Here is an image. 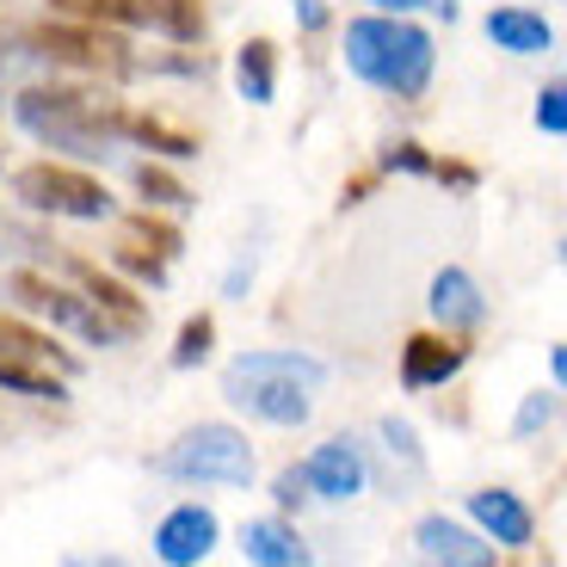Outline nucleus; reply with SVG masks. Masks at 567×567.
<instances>
[{
	"mask_svg": "<svg viewBox=\"0 0 567 567\" xmlns=\"http://www.w3.org/2000/svg\"><path fill=\"white\" fill-rule=\"evenodd\" d=\"M13 117L50 155L93 167V161H117L130 112L112 93H93V86H25V93H13Z\"/></svg>",
	"mask_w": 567,
	"mask_h": 567,
	"instance_id": "nucleus-1",
	"label": "nucleus"
},
{
	"mask_svg": "<svg viewBox=\"0 0 567 567\" xmlns=\"http://www.w3.org/2000/svg\"><path fill=\"white\" fill-rule=\"evenodd\" d=\"M432 62H439L432 31L401 13H370L346 25V69L358 81L395 93V100H420L425 81H432Z\"/></svg>",
	"mask_w": 567,
	"mask_h": 567,
	"instance_id": "nucleus-2",
	"label": "nucleus"
},
{
	"mask_svg": "<svg viewBox=\"0 0 567 567\" xmlns=\"http://www.w3.org/2000/svg\"><path fill=\"white\" fill-rule=\"evenodd\" d=\"M321 377L327 370L309 352H241L223 370V395H228V408L254 413L266 425H302Z\"/></svg>",
	"mask_w": 567,
	"mask_h": 567,
	"instance_id": "nucleus-3",
	"label": "nucleus"
},
{
	"mask_svg": "<svg viewBox=\"0 0 567 567\" xmlns=\"http://www.w3.org/2000/svg\"><path fill=\"white\" fill-rule=\"evenodd\" d=\"M7 297H13L25 315H43L50 327H69L74 340H86V346H124L130 340V327L117 321V315H105L86 290L56 284L50 271H38V266H19L13 278H7Z\"/></svg>",
	"mask_w": 567,
	"mask_h": 567,
	"instance_id": "nucleus-4",
	"label": "nucleus"
},
{
	"mask_svg": "<svg viewBox=\"0 0 567 567\" xmlns=\"http://www.w3.org/2000/svg\"><path fill=\"white\" fill-rule=\"evenodd\" d=\"M155 468L173 475V482H198V487L204 482L247 487L254 482V444H247V432H235V425L204 420V425H192V432H179V439L155 456Z\"/></svg>",
	"mask_w": 567,
	"mask_h": 567,
	"instance_id": "nucleus-5",
	"label": "nucleus"
},
{
	"mask_svg": "<svg viewBox=\"0 0 567 567\" xmlns=\"http://www.w3.org/2000/svg\"><path fill=\"white\" fill-rule=\"evenodd\" d=\"M81 358L50 346V333L25 321H0V389L25 401H69V383Z\"/></svg>",
	"mask_w": 567,
	"mask_h": 567,
	"instance_id": "nucleus-6",
	"label": "nucleus"
},
{
	"mask_svg": "<svg viewBox=\"0 0 567 567\" xmlns=\"http://www.w3.org/2000/svg\"><path fill=\"white\" fill-rule=\"evenodd\" d=\"M13 198L38 216H62V223H105L117 210L105 179H93L74 161H31L13 173Z\"/></svg>",
	"mask_w": 567,
	"mask_h": 567,
	"instance_id": "nucleus-7",
	"label": "nucleus"
},
{
	"mask_svg": "<svg viewBox=\"0 0 567 567\" xmlns=\"http://www.w3.org/2000/svg\"><path fill=\"white\" fill-rule=\"evenodd\" d=\"M31 56L56 62V69H74V74H130L136 69L130 43L112 25H74V19H56V25L31 31Z\"/></svg>",
	"mask_w": 567,
	"mask_h": 567,
	"instance_id": "nucleus-8",
	"label": "nucleus"
},
{
	"mask_svg": "<svg viewBox=\"0 0 567 567\" xmlns=\"http://www.w3.org/2000/svg\"><path fill=\"white\" fill-rule=\"evenodd\" d=\"M216 537H223L216 512L198 506V499H185V506H173L167 518L155 525V555H161L167 567H198L204 555L216 549Z\"/></svg>",
	"mask_w": 567,
	"mask_h": 567,
	"instance_id": "nucleus-9",
	"label": "nucleus"
},
{
	"mask_svg": "<svg viewBox=\"0 0 567 567\" xmlns=\"http://www.w3.org/2000/svg\"><path fill=\"white\" fill-rule=\"evenodd\" d=\"M302 475H309V494L315 499H352V494H364V451H358L352 439H327L321 451L302 463Z\"/></svg>",
	"mask_w": 567,
	"mask_h": 567,
	"instance_id": "nucleus-10",
	"label": "nucleus"
},
{
	"mask_svg": "<svg viewBox=\"0 0 567 567\" xmlns=\"http://www.w3.org/2000/svg\"><path fill=\"white\" fill-rule=\"evenodd\" d=\"M413 543H420V555L432 567H494V543L475 537V530H463L456 518H420V530H413Z\"/></svg>",
	"mask_w": 567,
	"mask_h": 567,
	"instance_id": "nucleus-11",
	"label": "nucleus"
},
{
	"mask_svg": "<svg viewBox=\"0 0 567 567\" xmlns=\"http://www.w3.org/2000/svg\"><path fill=\"white\" fill-rule=\"evenodd\" d=\"M432 321L444 327V333H468V327L487 321V302H482V284L468 278L463 266H444L439 278H432Z\"/></svg>",
	"mask_w": 567,
	"mask_h": 567,
	"instance_id": "nucleus-12",
	"label": "nucleus"
},
{
	"mask_svg": "<svg viewBox=\"0 0 567 567\" xmlns=\"http://www.w3.org/2000/svg\"><path fill=\"white\" fill-rule=\"evenodd\" d=\"M468 512H475V525H482L499 549H525L530 530H537L530 506L512 494V487H482V494H468Z\"/></svg>",
	"mask_w": 567,
	"mask_h": 567,
	"instance_id": "nucleus-13",
	"label": "nucleus"
},
{
	"mask_svg": "<svg viewBox=\"0 0 567 567\" xmlns=\"http://www.w3.org/2000/svg\"><path fill=\"white\" fill-rule=\"evenodd\" d=\"M463 346L456 340H439V333H413L408 346H401V383L408 389H439L451 383L456 370H463Z\"/></svg>",
	"mask_w": 567,
	"mask_h": 567,
	"instance_id": "nucleus-14",
	"label": "nucleus"
},
{
	"mask_svg": "<svg viewBox=\"0 0 567 567\" xmlns=\"http://www.w3.org/2000/svg\"><path fill=\"white\" fill-rule=\"evenodd\" d=\"M241 555L254 567H309V549H302L297 525H284V518H247Z\"/></svg>",
	"mask_w": 567,
	"mask_h": 567,
	"instance_id": "nucleus-15",
	"label": "nucleus"
},
{
	"mask_svg": "<svg viewBox=\"0 0 567 567\" xmlns=\"http://www.w3.org/2000/svg\"><path fill=\"white\" fill-rule=\"evenodd\" d=\"M549 38H555L549 19L530 13V7H494V13H487V43L506 50V56H543Z\"/></svg>",
	"mask_w": 567,
	"mask_h": 567,
	"instance_id": "nucleus-16",
	"label": "nucleus"
},
{
	"mask_svg": "<svg viewBox=\"0 0 567 567\" xmlns=\"http://www.w3.org/2000/svg\"><path fill=\"white\" fill-rule=\"evenodd\" d=\"M69 278H74V290H86V297L100 302L105 315H117V321H124L130 333H136L142 321H148V302H142L136 290H130V284H117L112 271H100V266H86V259H69Z\"/></svg>",
	"mask_w": 567,
	"mask_h": 567,
	"instance_id": "nucleus-17",
	"label": "nucleus"
},
{
	"mask_svg": "<svg viewBox=\"0 0 567 567\" xmlns=\"http://www.w3.org/2000/svg\"><path fill=\"white\" fill-rule=\"evenodd\" d=\"M235 86H241L247 105H271L278 100V50L266 38L241 43V56H235Z\"/></svg>",
	"mask_w": 567,
	"mask_h": 567,
	"instance_id": "nucleus-18",
	"label": "nucleus"
},
{
	"mask_svg": "<svg viewBox=\"0 0 567 567\" xmlns=\"http://www.w3.org/2000/svg\"><path fill=\"white\" fill-rule=\"evenodd\" d=\"M124 142H142V148L161 155V161H192V155H198V136H185V130L161 124V117H148V112H130L124 117Z\"/></svg>",
	"mask_w": 567,
	"mask_h": 567,
	"instance_id": "nucleus-19",
	"label": "nucleus"
},
{
	"mask_svg": "<svg viewBox=\"0 0 567 567\" xmlns=\"http://www.w3.org/2000/svg\"><path fill=\"white\" fill-rule=\"evenodd\" d=\"M142 25L161 31L167 43H198L204 38V7L198 0H142Z\"/></svg>",
	"mask_w": 567,
	"mask_h": 567,
	"instance_id": "nucleus-20",
	"label": "nucleus"
},
{
	"mask_svg": "<svg viewBox=\"0 0 567 567\" xmlns=\"http://www.w3.org/2000/svg\"><path fill=\"white\" fill-rule=\"evenodd\" d=\"M56 19H74V25H142V0H50Z\"/></svg>",
	"mask_w": 567,
	"mask_h": 567,
	"instance_id": "nucleus-21",
	"label": "nucleus"
},
{
	"mask_svg": "<svg viewBox=\"0 0 567 567\" xmlns=\"http://www.w3.org/2000/svg\"><path fill=\"white\" fill-rule=\"evenodd\" d=\"M136 192L148 204H161V210H185V204H192V192H185L161 161H142V167H136Z\"/></svg>",
	"mask_w": 567,
	"mask_h": 567,
	"instance_id": "nucleus-22",
	"label": "nucleus"
},
{
	"mask_svg": "<svg viewBox=\"0 0 567 567\" xmlns=\"http://www.w3.org/2000/svg\"><path fill=\"white\" fill-rule=\"evenodd\" d=\"M210 346H216V321H210V315H192V321L179 327V340H173V370L204 364V358H210Z\"/></svg>",
	"mask_w": 567,
	"mask_h": 567,
	"instance_id": "nucleus-23",
	"label": "nucleus"
},
{
	"mask_svg": "<svg viewBox=\"0 0 567 567\" xmlns=\"http://www.w3.org/2000/svg\"><path fill=\"white\" fill-rule=\"evenodd\" d=\"M124 241H136V247H148V254H161L167 266H173V254H179V235H173V228H161V223H148V216H130Z\"/></svg>",
	"mask_w": 567,
	"mask_h": 567,
	"instance_id": "nucleus-24",
	"label": "nucleus"
},
{
	"mask_svg": "<svg viewBox=\"0 0 567 567\" xmlns=\"http://www.w3.org/2000/svg\"><path fill=\"white\" fill-rule=\"evenodd\" d=\"M537 130H549V136H567V81H549L537 93Z\"/></svg>",
	"mask_w": 567,
	"mask_h": 567,
	"instance_id": "nucleus-25",
	"label": "nucleus"
},
{
	"mask_svg": "<svg viewBox=\"0 0 567 567\" xmlns=\"http://www.w3.org/2000/svg\"><path fill=\"white\" fill-rule=\"evenodd\" d=\"M117 266H124V271H136V278H148L155 290L167 284V259H161V254H148V247H136V241H124V247H117Z\"/></svg>",
	"mask_w": 567,
	"mask_h": 567,
	"instance_id": "nucleus-26",
	"label": "nucleus"
},
{
	"mask_svg": "<svg viewBox=\"0 0 567 567\" xmlns=\"http://www.w3.org/2000/svg\"><path fill=\"white\" fill-rule=\"evenodd\" d=\"M383 432V444H389V456H401L408 468H420V444H413V425L408 420H383L377 425Z\"/></svg>",
	"mask_w": 567,
	"mask_h": 567,
	"instance_id": "nucleus-27",
	"label": "nucleus"
},
{
	"mask_svg": "<svg viewBox=\"0 0 567 567\" xmlns=\"http://www.w3.org/2000/svg\"><path fill=\"white\" fill-rule=\"evenodd\" d=\"M555 420V395H525V408H518V420H512V432H518V439H530V432H537V425H549Z\"/></svg>",
	"mask_w": 567,
	"mask_h": 567,
	"instance_id": "nucleus-28",
	"label": "nucleus"
},
{
	"mask_svg": "<svg viewBox=\"0 0 567 567\" xmlns=\"http://www.w3.org/2000/svg\"><path fill=\"white\" fill-rule=\"evenodd\" d=\"M271 494H278V506L290 512V506H302L309 499V475H302V463L297 468H278V482H271Z\"/></svg>",
	"mask_w": 567,
	"mask_h": 567,
	"instance_id": "nucleus-29",
	"label": "nucleus"
},
{
	"mask_svg": "<svg viewBox=\"0 0 567 567\" xmlns=\"http://www.w3.org/2000/svg\"><path fill=\"white\" fill-rule=\"evenodd\" d=\"M370 7H377V13H401V19H408V13H413V7H439V13H444V19H451V13H456V0H370Z\"/></svg>",
	"mask_w": 567,
	"mask_h": 567,
	"instance_id": "nucleus-30",
	"label": "nucleus"
},
{
	"mask_svg": "<svg viewBox=\"0 0 567 567\" xmlns=\"http://www.w3.org/2000/svg\"><path fill=\"white\" fill-rule=\"evenodd\" d=\"M389 167H401V173H432V161L420 155V148H413V142H401V148H389Z\"/></svg>",
	"mask_w": 567,
	"mask_h": 567,
	"instance_id": "nucleus-31",
	"label": "nucleus"
},
{
	"mask_svg": "<svg viewBox=\"0 0 567 567\" xmlns=\"http://www.w3.org/2000/svg\"><path fill=\"white\" fill-rule=\"evenodd\" d=\"M247 284H254V254H241V259H235V271H228V297H241Z\"/></svg>",
	"mask_w": 567,
	"mask_h": 567,
	"instance_id": "nucleus-32",
	"label": "nucleus"
},
{
	"mask_svg": "<svg viewBox=\"0 0 567 567\" xmlns=\"http://www.w3.org/2000/svg\"><path fill=\"white\" fill-rule=\"evenodd\" d=\"M297 19H302L309 31H321V25H327V7H321V0H297Z\"/></svg>",
	"mask_w": 567,
	"mask_h": 567,
	"instance_id": "nucleus-33",
	"label": "nucleus"
},
{
	"mask_svg": "<svg viewBox=\"0 0 567 567\" xmlns=\"http://www.w3.org/2000/svg\"><path fill=\"white\" fill-rule=\"evenodd\" d=\"M62 567H130L124 555H69Z\"/></svg>",
	"mask_w": 567,
	"mask_h": 567,
	"instance_id": "nucleus-34",
	"label": "nucleus"
},
{
	"mask_svg": "<svg viewBox=\"0 0 567 567\" xmlns=\"http://www.w3.org/2000/svg\"><path fill=\"white\" fill-rule=\"evenodd\" d=\"M7 74H13V38L0 31V100H7Z\"/></svg>",
	"mask_w": 567,
	"mask_h": 567,
	"instance_id": "nucleus-35",
	"label": "nucleus"
},
{
	"mask_svg": "<svg viewBox=\"0 0 567 567\" xmlns=\"http://www.w3.org/2000/svg\"><path fill=\"white\" fill-rule=\"evenodd\" d=\"M549 364H555V377L567 383V346H555V358H549Z\"/></svg>",
	"mask_w": 567,
	"mask_h": 567,
	"instance_id": "nucleus-36",
	"label": "nucleus"
}]
</instances>
